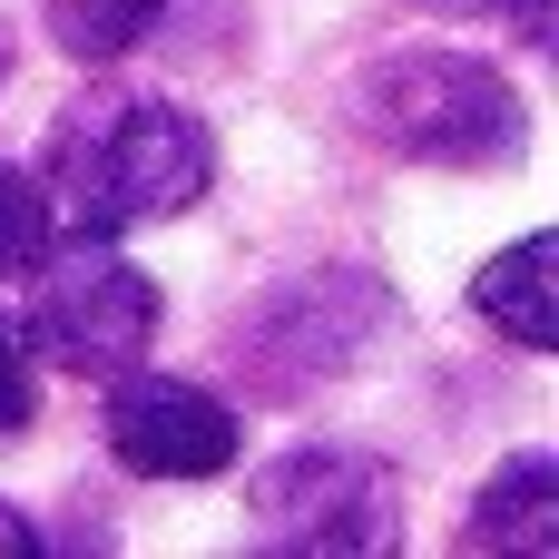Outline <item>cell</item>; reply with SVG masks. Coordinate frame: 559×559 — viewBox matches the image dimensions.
Segmentation results:
<instances>
[{
	"label": "cell",
	"mask_w": 559,
	"mask_h": 559,
	"mask_svg": "<svg viewBox=\"0 0 559 559\" xmlns=\"http://www.w3.org/2000/svg\"><path fill=\"white\" fill-rule=\"evenodd\" d=\"M157 10L167 0H39V20H49V39L69 49V59H128L147 29H157Z\"/></svg>",
	"instance_id": "8"
},
{
	"label": "cell",
	"mask_w": 559,
	"mask_h": 559,
	"mask_svg": "<svg viewBox=\"0 0 559 559\" xmlns=\"http://www.w3.org/2000/svg\"><path fill=\"white\" fill-rule=\"evenodd\" d=\"M108 462L138 472V481H216L236 452H246V423L206 393V383H177V373H108Z\"/></svg>",
	"instance_id": "5"
},
{
	"label": "cell",
	"mask_w": 559,
	"mask_h": 559,
	"mask_svg": "<svg viewBox=\"0 0 559 559\" xmlns=\"http://www.w3.org/2000/svg\"><path fill=\"white\" fill-rule=\"evenodd\" d=\"M49 226H59V216H49V197H39V177L0 157V285L39 265V246H49Z\"/></svg>",
	"instance_id": "9"
},
{
	"label": "cell",
	"mask_w": 559,
	"mask_h": 559,
	"mask_svg": "<svg viewBox=\"0 0 559 559\" xmlns=\"http://www.w3.org/2000/svg\"><path fill=\"white\" fill-rule=\"evenodd\" d=\"M29 275H39L29 285V334H20L29 354H49L69 373H128L157 344V285L108 236L69 226V246H39Z\"/></svg>",
	"instance_id": "3"
},
{
	"label": "cell",
	"mask_w": 559,
	"mask_h": 559,
	"mask_svg": "<svg viewBox=\"0 0 559 559\" xmlns=\"http://www.w3.org/2000/svg\"><path fill=\"white\" fill-rule=\"evenodd\" d=\"M10 550H39V531H29L20 511H0V559H10Z\"/></svg>",
	"instance_id": "12"
},
{
	"label": "cell",
	"mask_w": 559,
	"mask_h": 559,
	"mask_svg": "<svg viewBox=\"0 0 559 559\" xmlns=\"http://www.w3.org/2000/svg\"><path fill=\"white\" fill-rule=\"evenodd\" d=\"M354 128L413 167H511L531 147L521 88L462 49H403L354 79Z\"/></svg>",
	"instance_id": "2"
},
{
	"label": "cell",
	"mask_w": 559,
	"mask_h": 559,
	"mask_svg": "<svg viewBox=\"0 0 559 559\" xmlns=\"http://www.w3.org/2000/svg\"><path fill=\"white\" fill-rule=\"evenodd\" d=\"M559 236H521V246H501L481 275H472V305H481V324H501L521 354H550L559 344Z\"/></svg>",
	"instance_id": "7"
},
{
	"label": "cell",
	"mask_w": 559,
	"mask_h": 559,
	"mask_svg": "<svg viewBox=\"0 0 559 559\" xmlns=\"http://www.w3.org/2000/svg\"><path fill=\"white\" fill-rule=\"evenodd\" d=\"M216 177V138L197 108L177 98H79L59 108L49 147H39V197L49 216H69L79 236H128L157 216H187Z\"/></svg>",
	"instance_id": "1"
},
{
	"label": "cell",
	"mask_w": 559,
	"mask_h": 559,
	"mask_svg": "<svg viewBox=\"0 0 559 559\" xmlns=\"http://www.w3.org/2000/svg\"><path fill=\"white\" fill-rule=\"evenodd\" d=\"M0 79H10V39H0Z\"/></svg>",
	"instance_id": "13"
},
{
	"label": "cell",
	"mask_w": 559,
	"mask_h": 559,
	"mask_svg": "<svg viewBox=\"0 0 559 559\" xmlns=\"http://www.w3.org/2000/svg\"><path fill=\"white\" fill-rule=\"evenodd\" d=\"M423 10H442V20H501L511 39L550 49V0H423Z\"/></svg>",
	"instance_id": "10"
},
{
	"label": "cell",
	"mask_w": 559,
	"mask_h": 559,
	"mask_svg": "<svg viewBox=\"0 0 559 559\" xmlns=\"http://www.w3.org/2000/svg\"><path fill=\"white\" fill-rule=\"evenodd\" d=\"M462 550H521V559L559 550V462L550 452H511L481 481V501L462 521Z\"/></svg>",
	"instance_id": "6"
},
{
	"label": "cell",
	"mask_w": 559,
	"mask_h": 559,
	"mask_svg": "<svg viewBox=\"0 0 559 559\" xmlns=\"http://www.w3.org/2000/svg\"><path fill=\"white\" fill-rule=\"evenodd\" d=\"M29 413H39V373H29V344L0 324V442L29 432Z\"/></svg>",
	"instance_id": "11"
},
{
	"label": "cell",
	"mask_w": 559,
	"mask_h": 559,
	"mask_svg": "<svg viewBox=\"0 0 559 559\" xmlns=\"http://www.w3.org/2000/svg\"><path fill=\"white\" fill-rule=\"evenodd\" d=\"M255 550H393L403 481L364 452H285L246 491Z\"/></svg>",
	"instance_id": "4"
}]
</instances>
